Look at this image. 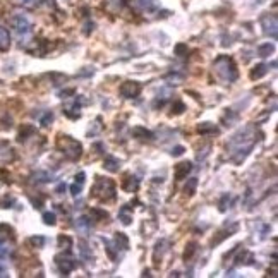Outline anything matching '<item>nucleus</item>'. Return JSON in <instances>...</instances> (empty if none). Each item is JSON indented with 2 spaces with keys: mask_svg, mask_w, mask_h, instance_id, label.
Masks as SVG:
<instances>
[{
  "mask_svg": "<svg viewBox=\"0 0 278 278\" xmlns=\"http://www.w3.org/2000/svg\"><path fill=\"white\" fill-rule=\"evenodd\" d=\"M23 2H24V4H33L35 0H23Z\"/></svg>",
  "mask_w": 278,
  "mask_h": 278,
  "instance_id": "bb28decb",
  "label": "nucleus"
},
{
  "mask_svg": "<svg viewBox=\"0 0 278 278\" xmlns=\"http://www.w3.org/2000/svg\"><path fill=\"white\" fill-rule=\"evenodd\" d=\"M57 264H59L60 273H64V275H69L72 269H76V266H78V263H76L72 257H59Z\"/></svg>",
  "mask_w": 278,
  "mask_h": 278,
  "instance_id": "0eeeda50",
  "label": "nucleus"
},
{
  "mask_svg": "<svg viewBox=\"0 0 278 278\" xmlns=\"http://www.w3.org/2000/svg\"><path fill=\"white\" fill-rule=\"evenodd\" d=\"M192 170V163L191 162H182V163H179V165H175V179L177 180H182L184 177H187L189 172Z\"/></svg>",
  "mask_w": 278,
  "mask_h": 278,
  "instance_id": "6e6552de",
  "label": "nucleus"
},
{
  "mask_svg": "<svg viewBox=\"0 0 278 278\" xmlns=\"http://www.w3.org/2000/svg\"><path fill=\"white\" fill-rule=\"evenodd\" d=\"M196 187H197V179H194V177H192V179H189V182L185 184L184 191L187 192L189 196H192L196 192Z\"/></svg>",
  "mask_w": 278,
  "mask_h": 278,
  "instance_id": "4468645a",
  "label": "nucleus"
},
{
  "mask_svg": "<svg viewBox=\"0 0 278 278\" xmlns=\"http://www.w3.org/2000/svg\"><path fill=\"white\" fill-rule=\"evenodd\" d=\"M71 192H72V196H78L79 192H81V184L76 182L74 185H71Z\"/></svg>",
  "mask_w": 278,
  "mask_h": 278,
  "instance_id": "5701e85b",
  "label": "nucleus"
},
{
  "mask_svg": "<svg viewBox=\"0 0 278 278\" xmlns=\"http://www.w3.org/2000/svg\"><path fill=\"white\" fill-rule=\"evenodd\" d=\"M184 153V148L182 146H177V148H174V150H172V155L174 156H180Z\"/></svg>",
  "mask_w": 278,
  "mask_h": 278,
  "instance_id": "393cba45",
  "label": "nucleus"
},
{
  "mask_svg": "<svg viewBox=\"0 0 278 278\" xmlns=\"http://www.w3.org/2000/svg\"><path fill=\"white\" fill-rule=\"evenodd\" d=\"M103 167L107 168L108 172H119L120 162L117 158H114V156H107V158H105V165H103Z\"/></svg>",
  "mask_w": 278,
  "mask_h": 278,
  "instance_id": "9b49d317",
  "label": "nucleus"
},
{
  "mask_svg": "<svg viewBox=\"0 0 278 278\" xmlns=\"http://www.w3.org/2000/svg\"><path fill=\"white\" fill-rule=\"evenodd\" d=\"M115 242H117V245L122 244V249H127V247H129V240H127V237L124 235V233H120V232L115 235ZM117 249H119V247H117Z\"/></svg>",
  "mask_w": 278,
  "mask_h": 278,
  "instance_id": "6ab92c4d",
  "label": "nucleus"
},
{
  "mask_svg": "<svg viewBox=\"0 0 278 278\" xmlns=\"http://www.w3.org/2000/svg\"><path fill=\"white\" fill-rule=\"evenodd\" d=\"M254 144V134H252V127H245L244 131H240L239 134H235L230 141V146L233 148V163H240L245 156L249 155V151L252 150Z\"/></svg>",
  "mask_w": 278,
  "mask_h": 278,
  "instance_id": "f257e3e1",
  "label": "nucleus"
},
{
  "mask_svg": "<svg viewBox=\"0 0 278 278\" xmlns=\"http://www.w3.org/2000/svg\"><path fill=\"white\" fill-rule=\"evenodd\" d=\"M12 26H14V31L18 33V36H23L26 38L28 35H31V23L26 16L18 14L12 18Z\"/></svg>",
  "mask_w": 278,
  "mask_h": 278,
  "instance_id": "39448f33",
  "label": "nucleus"
},
{
  "mask_svg": "<svg viewBox=\"0 0 278 278\" xmlns=\"http://www.w3.org/2000/svg\"><path fill=\"white\" fill-rule=\"evenodd\" d=\"M91 215L96 216V220H105L108 216L107 211H103V209H98V208H93L91 209Z\"/></svg>",
  "mask_w": 278,
  "mask_h": 278,
  "instance_id": "aec40b11",
  "label": "nucleus"
},
{
  "mask_svg": "<svg viewBox=\"0 0 278 278\" xmlns=\"http://www.w3.org/2000/svg\"><path fill=\"white\" fill-rule=\"evenodd\" d=\"M90 225H91V221L88 220L86 216H81V218H78V223H76V227H78L79 230H83V232H88Z\"/></svg>",
  "mask_w": 278,
  "mask_h": 278,
  "instance_id": "dca6fc26",
  "label": "nucleus"
},
{
  "mask_svg": "<svg viewBox=\"0 0 278 278\" xmlns=\"http://www.w3.org/2000/svg\"><path fill=\"white\" fill-rule=\"evenodd\" d=\"M257 54H259L261 57H268L269 54H273V45L264 43V45H261L259 48H257Z\"/></svg>",
  "mask_w": 278,
  "mask_h": 278,
  "instance_id": "f3484780",
  "label": "nucleus"
},
{
  "mask_svg": "<svg viewBox=\"0 0 278 278\" xmlns=\"http://www.w3.org/2000/svg\"><path fill=\"white\" fill-rule=\"evenodd\" d=\"M59 148L62 150V153L67 156V158L72 160V162H74V160H78V158H81V155H83L81 143H78L76 139H72L71 136H60Z\"/></svg>",
  "mask_w": 278,
  "mask_h": 278,
  "instance_id": "7ed1b4c3",
  "label": "nucleus"
},
{
  "mask_svg": "<svg viewBox=\"0 0 278 278\" xmlns=\"http://www.w3.org/2000/svg\"><path fill=\"white\" fill-rule=\"evenodd\" d=\"M132 2H134V6L143 12H151L153 9L158 7L156 0H132Z\"/></svg>",
  "mask_w": 278,
  "mask_h": 278,
  "instance_id": "1a4fd4ad",
  "label": "nucleus"
},
{
  "mask_svg": "<svg viewBox=\"0 0 278 278\" xmlns=\"http://www.w3.org/2000/svg\"><path fill=\"white\" fill-rule=\"evenodd\" d=\"M31 242H33V244H38V245H43V242H45V239H43V237H33V239H31Z\"/></svg>",
  "mask_w": 278,
  "mask_h": 278,
  "instance_id": "a878e982",
  "label": "nucleus"
},
{
  "mask_svg": "<svg viewBox=\"0 0 278 278\" xmlns=\"http://www.w3.org/2000/svg\"><path fill=\"white\" fill-rule=\"evenodd\" d=\"M43 220H45L47 225H55V213H45Z\"/></svg>",
  "mask_w": 278,
  "mask_h": 278,
  "instance_id": "4be33fe9",
  "label": "nucleus"
},
{
  "mask_svg": "<svg viewBox=\"0 0 278 278\" xmlns=\"http://www.w3.org/2000/svg\"><path fill=\"white\" fill-rule=\"evenodd\" d=\"M187 247H189V249H185V254H184L185 259H189V257L194 254V251H196V242H191V244L187 245Z\"/></svg>",
  "mask_w": 278,
  "mask_h": 278,
  "instance_id": "412c9836",
  "label": "nucleus"
},
{
  "mask_svg": "<svg viewBox=\"0 0 278 278\" xmlns=\"http://www.w3.org/2000/svg\"><path fill=\"white\" fill-rule=\"evenodd\" d=\"M52 119H54V115L50 114V112H48V114L43 117V120H42V124L43 126H48V122H52Z\"/></svg>",
  "mask_w": 278,
  "mask_h": 278,
  "instance_id": "b1692460",
  "label": "nucleus"
},
{
  "mask_svg": "<svg viewBox=\"0 0 278 278\" xmlns=\"http://www.w3.org/2000/svg\"><path fill=\"white\" fill-rule=\"evenodd\" d=\"M213 71L216 72V76L223 83H233L237 79V67L233 64V60L228 57L216 59V62L213 64Z\"/></svg>",
  "mask_w": 278,
  "mask_h": 278,
  "instance_id": "f03ea898",
  "label": "nucleus"
},
{
  "mask_svg": "<svg viewBox=\"0 0 278 278\" xmlns=\"http://www.w3.org/2000/svg\"><path fill=\"white\" fill-rule=\"evenodd\" d=\"M91 196L100 197V199H105V201L114 199L115 197L114 182H112L110 179H102V177H98L95 185H93V189H91Z\"/></svg>",
  "mask_w": 278,
  "mask_h": 278,
  "instance_id": "20e7f679",
  "label": "nucleus"
},
{
  "mask_svg": "<svg viewBox=\"0 0 278 278\" xmlns=\"http://www.w3.org/2000/svg\"><path fill=\"white\" fill-rule=\"evenodd\" d=\"M141 93V84L136 81H126L120 86V95L126 98H136Z\"/></svg>",
  "mask_w": 278,
  "mask_h": 278,
  "instance_id": "423d86ee",
  "label": "nucleus"
},
{
  "mask_svg": "<svg viewBox=\"0 0 278 278\" xmlns=\"http://www.w3.org/2000/svg\"><path fill=\"white\" fill-rule=\"evenodd\" d=\"M127 209H129V206H124V208L119 211V218L122 220L124 225H129V223H131V220H132V215H129Z\"/></svg>",
  "mask_w": 278,
  "mask_h": 278,
  "instance_id": "2eb2a0df",
  "label": "nucleus"
},
{
  "mask_svg": "<svg viewBox=\"0 0 278 278\" xmlns=\"http://www.w3.org/2000/svg\"><path fill=\"white\" fill-rule=\"evenodd\" d=\"M197 129H199L201 134H206V132H218V129H216L215 126H211V124H209V122L201 124V126L197 127Z\"/></svg>",
  "mask_w": 278,
  "mask_h": 278,
  "instance_id": "a211bd4d",
  "label": "nucleus"
},
{
  "mask_svg": "<svg viewBox=\"0 0 278 278\" xmlns=\"http://www.w3.org/2000/svg\"><path fill=\"white\" fill-rule=\"evenodd\" d=\"M266 72H268V67H266V66H263V64H261V66H256L254 71L251 72V79H259V78H263V76L266 74Z\"/></svg>",
  "mask_w": 278,
  "mask_h": 278,
  "instance_id": "ddd939ff",
  "label": "nucleus"
},
{
  "mask_svg": "<svg viewBox=\"0 0 278 278\" xmlns=\"http://www.w3.org/2000/svg\"><path fill=\"white\" fill-rule=\"evenodd\" d=\"M9 47V33L6 28L0 26V50H6Z\"/></svg>",
  "mask_w": 278,
  "mask_h": 278,
  "instance_id": "f8f14e48",
  "label": "nucleus"
},
{
  "mask_svg": "<svg viewBox=\"0 0 278 278\" xmlns=\"http://www.w3.org/2000/svg\"><path fill=\"white\" fill-rule=\"evenodd\" d=\"M138 185H139V180L136 179V177H132V175H127V177H126V180H124V182H122V187L126 189L127 192L136 191V189H138Z\"/></svg>",
  "mask_w": 278,
  "mask_h": 278,
  "instance_id": "9d476101",
  "label": "nucleus"
}]
</instances>
